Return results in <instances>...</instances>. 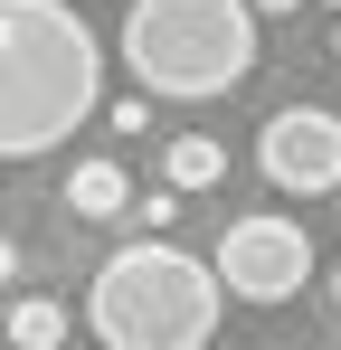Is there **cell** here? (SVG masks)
Returning <instances> with one entry per match:
<instances>
[{"label": "cell", "mask_w": 341, "mask_h": 350, "mask_svg": "<svg viewBox=\"0 0 341 350\" xmlns=\"http://www.w3.org/2000/svg\"><path fill=\"white\" fill-rule=\"evenodd\" d=\"M105 105V48L76 0H0V161H38L76 142Z\"/></svg>", "instance_id": "cell-1"}, {"label": "cell", "mask_w": 341, "mask_h": 350, "mask_svg": "<svg viewBox=\"0 0 341 350\" xmlns=\"http://www.w3.org/2000/svg\"><path fill=\"white\" fill-rule=\"evenodd\" d=\"M218 303H227L218 265H199L170 237H133V246H114L105 265H95V284H86V332L105 350H209Z\"/></svg>", "instance_id": "cell-2"}, {"label": "cell", "mask_w": 341, "mask_h": 350, "mask_svg": "<svg viewBox=\"0 0 341 350\" xmlns=\"http://www.w3.org/2000/svg\"><path fill=\"white\" fill-rule=\"evenodd\" d=\"M114 57L142 95L209 105L256 76V10L247 0H123Z\"/></svg>", "instance_id": "cell-3"}, {"label": "cell", "mask_w": 341, "mask_h": 350, "mask_svg": "<svg viewBox=\"0 0 341 350\" xmlns=\"http://www.w3.org/2000/svg\"><path fill=\"white\" fill-rule=\"evenodd\" d=\"M209 265H218V284L237 303H294L303 275H313V237L294 228V218H227Z\"/></svg>", "instance_id": "cell-4"}, {"label": "cell", "mask_w": 341, "mask_h": 350, "mask_svg": "<svg viewBox=\"0 0 341 350\" xmlns=\"http://www.w3.org/2000/svg\"><path fill=\"white\" fill-rule=\"evenodd\" d=\"M256 171L275 180L284 199L341 189V114H323V105H275L266 133H256Z\"/></svg>", "instance_id": "cell-5"}, {"label": "cell", "mask_w": 341, "mask_h": 350, "mask_svg": "<svg viewBox=\"0 0 341 350\" xmlns=\"http://www.w3.org/2000/svg\"><path fill=\"white\" fill-rule=\"evenodd\" d=\"M66 208H76V218H123V208H133L123 161H76V171H66Z\"/></svg>", "instance_id": "cell-6"}, {"label": "cell", "mask_w": 341, "mask_h": 350, "mask_svg": "<svg viewBox=\"0 0 341 350\" xmlns=\"http://www.w3.org/2000/svg\"><path fill=\"white\" fill-rule=\"evenodd\" d=\"M162 180L190 199V189H218L227 180V142H209V133H180V142H162Z\"/></svg>", "instance_id": "cell-7"}, {"label": "cell", "mask_w": 341, "mask_h": 350, "mask_svg": "<svg viewBox=\"0 0 341 350\" xmlns=\"http://www.w3.org/2000/svg\"><path fill=\"white\" fill-rule=\"evenodd\" d=\"M0 332H10V350H57V341H66V303H48V293H19Z\"/></svg>", "instance_id": "cell-8"}, {"label": "cell", "mask_w": 341, "mask_h": 350, "mask_svg": "<svg viewBox=\"0 0 341 350\" xmlns=\"http://www.w3.org/2000/svg\"><path fill=\"white\" fill-rule=\"evenodd\" d=\"M247 10H256V19H294L303 0H247Z\"/></svg>", "instance_id": "cell-9"}, {"label": "cell", "mask_w": 341, "mask_h": 350, "mask_svg": "<svg viewBox=\"0 0 341 350\" xmlns=\"http://www.w3.org/2000/svg\"><path fill=\"white\" fill-rule=\"evenodd\" d=\"M10 275H19V246H10V228H0V284H10Z\"/></svg>", "instance_id": "cell-10"}, {"label": "cell", "mask_w": 341, "mask_h": 350, "mask_svg": "<svg viewBox=\"0 0 341 350\" xmlns=\"http://www.w3.org/2000/svg\"><path fill=\"white\" fill-rule=\"evenodd\" d=\"M332 312H341V265H332Z\"/></svg>", "instance_id": "cell-11"}, {"label": "cell", "mask_w": 341, "mask_h": 350, "mask_svg": "<svg viewBox=\"0 0 341 350\" xmlns=\"http://www.w3.org/2000/svg\"><path fill=\"white\" fill-rule=\"evenodd\" d=\"M332 57H341V19H332Z\"/></svg>", "instance_id": "cell-12"}]
</instances>
